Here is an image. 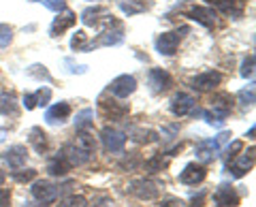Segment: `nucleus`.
<instances>
[{
    "instance_id": "45",
    "label": "nucleus",
    "mask_w": 256,
    "mask_h": 207,
    "mask_svg": "<svg viewBox=\"0 0 256 207\" xmlns=\"http://www.w3.org/2000/svg\"><path fill=\"white\" fill-rule=\"evenodd\" d=\"M4 180H6V175H4V171H0V186L4 184Z\"/></svg>"
},
{
    "instance_id": "40",
    "label": "nucleus",
    "mask_w": 256,
    "mask_h": 207,
    "mask_svg": "<svg viewBox=\"0 0 256 207\" xmlns=\"http://www.w3.org/2000/svg\"><path fill=\"white\" fill-rule=\"evenodd\" d=\"M0 207H11V192L6 188H0Z\"/></svg>"
},
{
    "instance_id": "24",
    "label": "nucleus",
    "mask_w": 256,
    "mask_h": 207,
    "mask_svg": "<svg viewBox=\"0 0 256 207\" xmlns=\"http://www.w3.org/2000/svg\"><path fill=\"white\" fill-rule=\"evenodd\" d=\"M30 146L34 148L38 154H43L45 150H47V134L43 132V128L34 126V128L30 130Z\"/></svg>"
},
{
    "instance_id": "3",
    "label": "nucleus",
    "mask_w": 256,
    "mask_h": 207,
    "mask_svg": "<svg viewBox=\"0 0 256 207\" xmlns=\"http://www.w3.org/2000/svg\"><path fill=\"white\" fill-rule=\"evenodd\" d=\"M60 154L64 156V160H66L70 166H82V164H86V162L92 158V152H90V150H86L84 146H79L77 141L66 143V146L62 148V152H60Z\"/></svg>"
},
{
    "instance_id": "20",
    "label": "nucleus",
    "mask_w": 256,
    "mask_h": 207,
    "mask_svg": "<svg viewBox=\"0 0 256 207\" xmlns=\"http://www.w3.org/2000/svg\"><path fill=\"white\" fill-rule=\"evenodd\" d=\"M212 102H214L212 114L216 118H220V120H226V116L230 114V109H233V96L226 94V92H222V94H216Z\"/></svg>"
},
{
    "instance_id": "39",
    "label": "nucleus",
    "mask_w": 256,
    "mask_h": 207,
    "mask_svg": "<svg viewBox=\"0 0 256 207\" xmlns=\"http://www.w3.org/2000/svg\"><path fill=\"white\" fill-rule=\"evenodd\" d=\"M186 203L182 201V198H175V196H169V198H162L160 201V207H184Z\"/></svg>"
},
{
    "instance_id": "6",
    "label": "nucleus",
    "mask_w": 256,
    "mask_h": 207,
    "mask_svg": "<svg viewBox=\"0 0 256 207\" xmlns=\"http://www.w3.org/2000/svg\"><path fill=\"white\" fill-rule=\"evenodd\" d=\"M30 192H32V196H34L38 203L47 205V203H54L56 198H58V186L52 184L50 180H38V182L32 184Z\"/></svg>"
},
{
    "instance_id": "16",
    "label": "nucleus",
    "mask_w": 256,
    "mask_h": 207,
    "mask_svg": "<svg viewBox=\"0 0 256 207\" xmlns=\"http://www.w3.org/2000/svg\"><path fill=\"white\" fill-rule=\"evenodd\" d=\"M75 22H77V15H75L73 11H68V9L60 11V15L52 22V26H50V36H60V34H64L68 28L75 26Z\"/></svg>"
},
{
    "instance_id": "8",
    "label": "nucleus",
    "mask_w": 256,
    "mask_h": 207,
    "mask_svg": "<svg viewBox=\"0 0 256 207\" xmlns=\"http://www.w3.org/2000/svg\"><path fill=\"white\" fill-rule=\"evenodd\" d=\"M194 107H196V98L192 96V94H186V92H178L171 100V114L175 118H184V116L192 114Z\"/></svg>"
},
{
    "instance_id": "21",
    "label": "nucleus",
    "mask_w": 256,
    "mask_h": 207,
    "mask_svg": "<svg viewBox=\"0 0 256 207\" xmlns=\"http://www.w3.org/2000/svg\"><path fill=\"white\" fill-rule=\"evenodd\" d=\"M2 158H4V162L9 164L11 169H22V166L26 164L28 152H26V148H24V146H13V148H9L2 154Z\"/></svg>"
},
{
    "instance_id": "29",
    "label": "nucleus",
    "mask_w": 256,
    "mask_h": 207,
    "mask_svg": "<svg viewBox=\"0 0 256 207\" xmlns=\"http://www.w3.org/2000/svg\"><path fill=\"white\" fill-rule=\"evenodd\" d=\"M237 98H239V102H242L244 107H252L254 105V84H250L248 88H244V90H239V94H237Z\"/></svg>"
},
{
    "instance_id": "19",
    "label": "nucleus",
    "mask_w": 256,
    "mask_h": 207,
    "mask_svg": "<svg viewBox=\"0 0 256 207\" xmlns=\"http://www.w3.org/2000/svg\"><path fill=\"white\" fill-rule=\"evenodd\" d=\"M68 116H70V105L62 100V102H56V105H52L45 111V122L56 126V124H62L64 120H68Z\"/></svg>"
},
{
    "instance_id": "1",
    "label": "nucleus",
    "mask_w": 256,
    "mask_h": 207,
    "mask_svg": "<svg viewBox=\"0 0 256 207\" xmlns=\"http://www.w3.org/2000/svg\"><path fill=\"white\" fill-rule=\"evenodd\" d=\"M230 139V132H220L216 139H203L198 141L196 146V156L201 162H212L216 156H218V152L222 150V146Z\"/></svg>"
},
{
    "instance_id": "7",
    "label": "nucleus",
    "mask_w": 256,
    "mask_h": 207,
    "mask_svg": "<svg viewBox=\"0 0 256 207\" xmlns=\"http://www.w3.org/2000/svg\"><path fill=\"white\" fill-rule=\"evenodd\" d=\"M134 90H137V79L132 75H120L109 84V92L116 98H128Z\"/></svg>"
},
{
    "instance_id": "11",
    "label": "nucleus",
    "mask_w": 256,
    "mask_h": 207,
    "mask_svg": "<svg viewBox=\"0 0 256 207\" xmlns=\"http://www.w3.org/2000/svg\"><path fill=\"white\" fill-rule=\"evenodd\" d=\"M254 166V148H250L244 156H235L233 160L228 162V173L233 178H244V175Z\"/></svg>"
},
{
    "instance_id": "18",
    "label": "nucleus",
    "mask_w": 256,
    "mask_h": 207,
    "mask_svg": "<svg viewBox=\"0 0 256 207\" xmlns=\"http://www.w3.org/2000/svg\"><path fill=\"white\" fill-rule=\"evenodd\" d=\"M190 20H194L196 24H201L205 28H214L216 26V11L212 6H192L186 13Z\"/></svg>"
},
{
    "instance_id": "15",
    "label": "nucleus",
    "mask_w": 256,
    "mask_h": 207,
    "mask_svg": "<svg viewBox=\"0 0 256 207\" xmlns=\"http://www.w3.org/2000/svg\"><path fill=\"white\" fill-rule=\"evenodd\" d=\"M214 203L218 207H237L239 205V194L230 184H220L214 192Z\"/></svg>"
},
{
    "instance_id": "44",
    "label": "nucleus",
    "mask_w": 256,
    "mask_h": 207,
    "mask_svg": "<svg viewBox=\"0 0 256 207\" xmlns=\"http://www.w3.org/2000/svg\"><path fill=\"white\" fill-rule=\"evenodd\" d=\"M22 207H47V205H45V203H38V205H36V203H24Z\"/></svg>"
},
{
    "instance_id": "25",
    "label": "nucleus",
    "mask_w": 256,
    "mask_h": 207,
    "mask_svg": "<svg viewBox=\"0 0 256 207\" xmlns=\"http://www.w3.org/2000/svg\"><path fill=\"white\" fill-rule=\"evenodd\" d=\"M47 171H50L52 175H66L70 171V164L64 160L62 154H58V156H54L50 160V164H47Z\"/></svg>"
},
{
    "instance_id": "17",
    "label": "nucleus",
    "mask_w": 256,
    "mask_h": 207,
    "mask_svg": "<svg viewBox=\"0 0 256 207\" xmlns=\"http://www.w3.org/2000/svg\"><path fill=\"white\" fill-rule=\"evenodd\" d=\"M207 6L230 15L233 20H239V15L244 13V0H207Z\"/></svg>"
},
{
    "instance_id": "28",
    "label": "nucleus",
    "mask_w": 256,
    "mask_h": 207,
    "mask_svg": "<svg viewBox=\"0 0 256 207\" xmlns=\"http://www.w3.org/2000/svg\"><path fill=\"white\" fill-rule=\"evenodd\" d=\"M92 124H94V111H92V109L79 111L77 118H75V128H77V130H88Z\"/></svg>"
},
{
    "instance_id": "34",
    "label": "nucleus",
    "mask_w": 256,
    "mask_h": 207,
    "mask_svg": "<svg viewBox=\"0 0 256 207\" xmlns=\"http://www.w3.org/2000/svg\"><path fill=\"white\" fill-rule=\"evenodd\" d=\"M36 178V171L34 169H26V171H13V180L15 182H22V184H26V182H32Z\"/></svg>"
},
{
    "instance_id": "35",
    "label": "nucleus",
    "mask_w": 256,
    "mask_h": 207,
    "mask_svg": "<svg viewBox=\"0 0 256 207\" xmlns=\"http://www.w3.org/2000/svg\"><path fill=\"white\" fill-rule=\"evenodd\" d=\"M242 77H252L254 75V54H250L248 58H244V62H242Z\"/></svg>"
},
{
    "instance_id": "5",
    "label": "nucleus",
    "mask_w": 256,
    "mask_h": 207,
    "mask_svg": "<svg viewBox=\"0 0 256 207\" xmlns=\"http://www.w3.org/2000/svg\"><path fill=\"white\" fill-rule=\"evenodd\" d=\"M128 192L134 194L141 201H152V198H156L160 188L156 182H150V180H134L128 184Z\"/></svg>"
},
{
    "instance_id": "46",
    "label": "nucleus",
    "mask_w": 256,
    "mask_h": 207,
    "mask_svg": "<svg viewBox=\"0 0 256 207\" xmlns=\"http://www.w3.org/2000/svg\"><path fill=\"white\" fill-rule=\"evenodd\" d=\"M254 132H256V128H254V126H252V128H250V132H248V134H246V137H250V139H254Z\"/></svg>"
},
{
    "instance_id": "37",
    "label": "nucleus",
    "mask_w": 256,
    "mask_h": 207,
    "mask_svg": "<svg viewBox=\"0 0 256 207\" xmlns=\"http://www.w3.org/2000/svg\"><path fill=\"white\" fill-rule=\"evenodd\" d=\"M36 94V105H41V107H45L47 102H50V98H52V90L50 88H41L38 92H34Z\"/></svg>"
},
{
    "instance_id": "41",
    "label": "nucleus",
    "mask_w": 256,
    "mask_h": 207,
    "mask_svg": "<svg viewBox=\"0 0 256 207\" xmlns=\"http://www.w3.org/2000/svg\"><path fill=\"white\" fill-rule=\"evenodd\" d=\"M64 64H66V66H70V68H68L70 73H79V75H82V73H86V70H88V66H86V64H73V62H70L68 58L64 60Z\"/></svg>"
},
{
    "instance_id": "4",
    "label": "nucleus",
    "mask_w": 256,
    "mask_h": 207,
    "mask_svg": "<svg viewBox=\"0 0 256 207\" xmlns=\"http://www.w3.org/2000/svg\"><path fill=\"white\" fill-rule=\"evenodd\" d=\"M100 141L102 146H105L107 152L111 154H120L126 146V134L118 128H111V126H105V128L100 130Z\"/></svg>"
},
{
    "instance_id": "27",
    "label": "nucleus",
    "mask_w": 256,
    "mask_h": 207,
    "mask_svg": "<svg viewBox=\"0 0 256 207\" xmlns=\"http://www.w3.org/2000/svg\"><path fill=\"white\" fill-rule=\"evenodd\" d=\"M128 137L137 143H152V141L158 139V134L150 128H130V134H128Z\"/></svg>"
},
{
    "instance_id": "26",
    "label": "nucleus",
    "mask_w": 256,
    "mask_h": 207,
    "mask_svg": "<svg viewBox=\"0 0 256 207\" xmlns=\"http://www.w3.org/2000/svg\"><path fill=\"white\" fill-rule=\"evenodd\" d=\"M26 73H28V77L38 79V82H45V84H52L54 82V77H52L50 70H47L45 64H32V66L26 68Z\"/></svg>"
},
{
    "instance_id": "38",
    "label": "nucleus",
    "mask_w": 256,
    "mask_h": 207,
    "mask_svg": "<svg viewBox=\"0 0 256 207\" xmlns=\"http://www.w3.org/2000/svg\"><path fill=\"white\" fill-rule=\"evenodd\" d=\"M242 150H244V141H233V143H230V146L226 148V158H228V160H233L235 156H239L237 152H242Z\"/></svg>"
},
{
    "instance_id": "43",
    "label": "nucleus",
    "mask_w": 256,
    "mask_h": 207,
    "mask_svg": "<svg viewBox=\"0 0 256 207\" xmlns=\"http://www.w3.org/2000/svg\"><path fill=\"white\" fill-rule=\"evenodd\" d=\"M203 198H205L203 192L198 194V196H194V198H192V207H201V205H203Z\"/></svg>"
},
{
    "instance_id": "10",
    "label": "nucleus",
    "mask_w": 256,
    "mask_h": 207,
    "mask_svg": "<svg viewBox=\"0 0 256 207\" xmlns=\"http://www.w3.org/2000/svg\"><path fill=\"white\" fill-rule=\"evenodd\" d=\"M205 178H207V169L198 162H188L184 166V171L180 173V182L184 186H196V184H201Z\"/></svg>"
},
{
    "instance_id": "12",
    "label": "nucleus",
    "mask_w": 256,
    "mask_h": 207,
    "mask_svg": "<svg viewBox=\"0 0 256 207\" xmlns=\"http://www.w3.org/2000/svg\"><path fill=\"white\" fill-rule=\"evenodd\" d=\"M111 20H114V15L105 6H88L82 13V22L86 26H102V24H109Z\"/></svg>"
},
{
    "instance_id": "36",
    "label": "nucleus",
    "mask_w": 256,
    "mask_h": 207,
    "mask_svg": "<svg viewBox=\"0 0 256 207\" xmlns=\"http://www.w3.org/2000/svg\"><path fill=\"white\" fill-rule=\"evenodd\" d=\"M38 2H43V6H47L50 11H56V13H60V11L66 9L64 0H38Z\"/></svg>"
},
{
    "instance_id": "14",
    "label": "nucleus",
    "mask_w": 256,
    "mask_h": 207,
    "mask_svg": "<svg viewBox=\"0 0 256 207\" xmlns=\"http://www.w3.org/2000/svg\"><path fill=\"white\" fill-rule=\"evenodd\" d=\"M180 41H182L180 30H175V32H162L156 38V52L160 56H173L175 52H178Z\"/></svg>"
},
{
    "instance_id": "42",
    "label": "nucleus",
    "mask_w": 256,
    "mask_h": 207,
    "mask_svg": "<svg viewBox=\"0 0 256 207\" xmlns=\"http://www.w3.org/2000/svg\"><path fill=\"white\" fill-rule=\"evenodd\" d=\"M24 107L28 111L36 107V94H24Z\"/></svg>"
},
{
    "instance_id": "31",
    "label": "nucleus",
    "mask_w": 256,
    "mask_h": 207,
    "mask_svg": "<svg viewBox=\"0 0 256 207\" xmlns=\"http://www.w3.org/2000/svg\"><path fill=\"white\" fill-rule=\"evenodd\" d=\"M166 162H164V158H162V154H156V156H152L150 160L146 162V169L150 171V173H158V171H162V166H164Z\"/></svg>"
},
{
    "instance_id": "23",
    "label": "nucleus",
    "mask_w": 256,
    "mask_h": 207,
    "mask_svg": "<svg viewBox=\"0 0 256 207\" xmlns=\"http://www.w3.org/2000/svg\"><path fill=\"white\" fill-rule=\"evenodd\" d=\"M0 114L11 116V118L20 116V109H18V102H15L13 94H0Z\"/></svg>"
},
{
    "instance_id": "32",
    "label": "nucleus",
    "mask_w": 256,
    "mask_h": 207,
    "mask_svg": "<svg viewBox=\"0 0 256 207\" xmlns=\"http://www.w3.org/2000/svg\"><path fill=\"white\" fill-rule=\"evenodd\" d=\"M58 207H88V201L82 194H70V196L64 198Z\"/></svg>"
},
{
    "instance_id": "22",
    "label": "nucleus",
    "mask_w": 256,
    "mask_h": 207,
    "mask_svg": "<svg viewBox=\"0 0 256 207\" xmlns=\"http://www.w3.org/2000/svg\"><path fill=\"white\" fill-rule=\"evenodd\" d=\"M120 9L130 18V15H139V13H146L148 9H152V0H122Z\"/></svg>"
},
{
    "instance_id": "2",
    "label": "nucleus",
    "mask_w": 256,
    "mask_h": 207,
    "mask_svg": "<svg viewBox=\"0 0 256 207\" xmlns=\"http://www.w3.org/2000/svg\"><path fill=\"white\" fill-rule=\"evenodd\" d=\"M98 109L100 114L107 118V120H124L128 116V111L130 107L126 105V102H120V98H109V96H100L98 98Z\"/></svg>"
},
{
    "instance_id": "30",
    "label": "nucleus",
    "mask_w": 256,
    "mask_h": 207,
    "mask_svg": "<svg viewBox=\"0 0 256 207\" xmlns=\"http://www.w3.org/2000/svg\"><path fill=\"white\" fill-rule=\"evenodd\" d=\"M70 47H73L75 52H88V38H86L84 30H79V32L73 34V38H70Z\"/></svg>"
},
{
    "instance_id": "13",
    "label": "nucleus",
    "mask_w": 256,
    "mask_h": 207,
    "mask_svg": "<svg viewBox=\"0 0 256 207\" xmlns=\"http://www.w3.org/2000/svg\"><path fill=\"white\" fill-rule=\"evenodd\" d=\"M220 84H222V73H218V70H205V73L192 79V88L196 92H210L214 88H218Z\"/></svg>"
},
{
    "instance_id": "33",
    "label": "nucleus",
    "mask_w": 256,
    "mask_h": 207,
    "mask_svg": "<svg viewBox=\"0 0 256 207\" xmlns=\"http://www.w3.org/2000/svg\"><path fill=\"white\" fill-rule=\"evenodd\" d=\"M13 41V30L6 24H0V50L9 47V43Z\"/></svg>"
},
{
    "instance_id": "9",
    "label": "nucleus",
    "mask_w": 256,
    "mask_h": 207,
    "mask_svg": "<svg viewBox=\"0 0 256 207\" xmlns=\"http://www.w3.org/2000/svg\"><path fill=\"white\" fill-rule=\"evenodd\" d=\"M148 84H150V90L154 94H162L173 86V77L166 73L164 68H152L150 75H148Z\"/></svg>"
}]
</instances>
